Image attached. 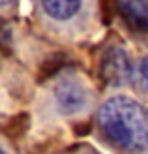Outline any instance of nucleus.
Listing matches in <instances>:
<instances>
[{"instance_id": "f03ea898", "label": "nucleus", "mask_w": 148, "mask_h": 154, "mask_svg": "<svg viewBox=\"0 0 148 154\" xmlns=\"http://www.w3.org/2000/svg\"><path fill=\"white\" fill-rule=\"evenodd\" d=\"M53 94H54V100H56V105L60 107V111L66 115L84 111V107L90 102L86 85L75 75H62L54 83Z\"/></svg>"}, {"instance_id": "0eeeda50", "label": "nucleus", "mask_w": 148, "mask_h": 154, "mask_svg": "<svg viewBox=\"0 0 148 154\" xmlns=\"http://www.w3.org/2000/svg\"><path fill=\"white\" fill-rule=\"evenodd\" d=\"M0 154H6V152H4V150H2V149H0Z\"/></svg>"}, {"instance_id": "f257e3e1", "label": "nucleus", "mask_w": 148, "mask_h": 154, "mask_svg": "<svg viewBox=\"0 0 148 154\" xmlns=\"http://www.w3.org/2000/svg\"><path fill=\"white\" fill-rule=\"evenodd\" d=\"M98 126L103 137L126 152H144L148 120L144 107L133 98L113 96L99 107Z\"/></svg>"}, {"instance_id": "39448f33", "label": "nucleus", "mask_w": 148, "mask_h": 154, "mask_svg": "<svg viewBox=\"0 0 148 154\" xmlns=\"http://www.w3.org/2000/svg\"><path fill=\"white\" fill-rule=\"evenodd\" d=\"M116 8L135 30L144 32L148 28V0H116Z\"/></svg>"}, {"instance_id": "423d86ee", "label": "nucleus", "mask_w": 148, "mask_h": 154, "mask_svg": "<svg viewBox=\"0 0 148 154\" xmlns=\"http://www.w3.org/2000/svg\"><path fill=\"white\" fill-rule=\"evenodd\" d=\"M13 2V0H0V8H4V6H10Z\"/></svg>"}, {"instance_id": "20e7f679", "label": "nucleus", "mask_w": 148, "mask_h": 154, "mask_svg": "<svg viewBox=\"0 0 148 154\" xmlns=\"http://www.w3.org/2000/svg\"><path fill=\"white\" fill-rule=\"evenodd\" d=\"M41 11L54 23H68L81 13L84 0H40Z\"/></svg>"}, {"instance_id": "7ed1b4c3", "label": "nucleus", "mask_w": 148, "mask_h": 154, "mask_svg": "<svg viewBox=\"0 0 148 154\" xmlns=\"http://www.w3.org/2000/svg\"><path fill=\"white\" fill-rule=\"evenodd\" d=\"M101 77L111 87H122L128 81H131V77H135L133 64L122 47L114 45L105 51L103 58H101Z\"/></svg>"}]
</instances>
